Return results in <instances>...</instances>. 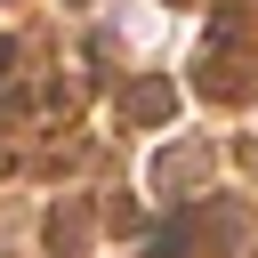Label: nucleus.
<instances>
[{"label": "nucleus", "instance_id": "1", "mask_svg": "<svg viewBox=\"0 0 258 258\" xmlns=\"http://www.w3.org/2000/svg\"><path fill=\"white\" fill-rule=\"evenodd\" d=\"M129 113H145V121H161V113H169V89H161V81H145V89L129 97Z\"/></svg>", "mask_w": 258, "mask_h": 258}]
</instances>
